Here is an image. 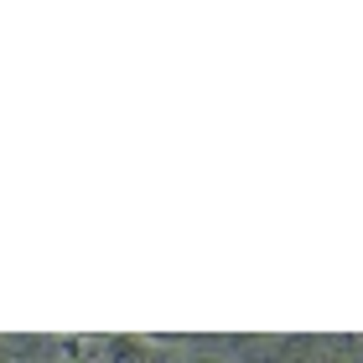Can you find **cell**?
Masks as SVG:
<instances>
[{
  "label": "cell",
  "mask_w": 363,
  "mask_h": 363,
  "mask_svg": "<svg viewBox=\"0 0 363 363\" xmlns=\"http://www.w3.org/2000/svg\"><path fill=\"white\" fill-rule=\"evenodd\" d=\"M301 363H363V358H353L348 348H342V342H322V348H311Z\"/></svg>",
  "instance_id": "6da1fadb"
},
{
  "label": "cell",
  "mask_w": 363,
  "mask_h": 363,
  "mask_svg": "<svg viewBox=\"0 0 363 363\" xmlns=\"http://www.w3.org/2000/svg\"><path fill=\"white\" fill-rule=\"evenodd\" d=\"M182 363H218V358H182Z\"/></svg>",
  "instance_id": "7a4b0ae2"
},
{
  "label": "cell",
  "mask_w": 363,
  "mask_h": 363,
  "mask_svg": "<svg viewBox=\"0 0 363 363\" xmlns=\"http://www.w3.org/2000/svg\"><path fill=\"white\" fill-rule=\"evenodd\" d=\"M0 363H6V348H0Z\"/></svg>",
  "instance_id": "3957f363"
},
{
  "label": "cell",
  "mask_w": 363,
  "mask_h": 363,
  "mask_svg": "<svg viewBox=\"0 0 363 363\" xmlns=\"http://www.w3.org/2000/svg\"><path fill=\"white\" fill-rule=\"evenodd\" d=\"M358 353H363V337H358Z\"/></svg>",
  "instance_id": "277c9868"
}]
</instances>
